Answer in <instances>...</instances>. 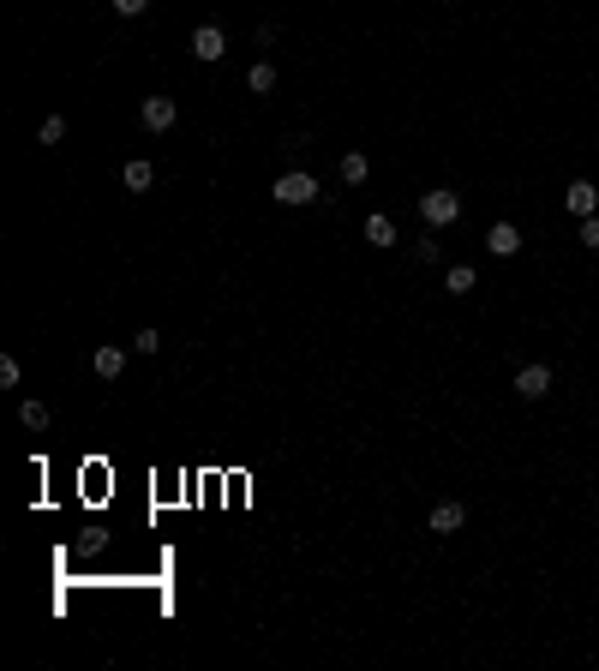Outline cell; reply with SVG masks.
Masks as SVG:
<instances>
[{"label": "cell", "mask_w": 599, "mask_h": 671, "mask_svg": "<svg viewBox=\"0 0 599 671\" xmlns=\"http://www.w3.org/2000/svg\"><path fill=\"white\" fill-rule=\"evenodd\" d=\"M157 348H162L157 330H138V336H132V354H157Z\"/></svg>", "instance_id": "obj_18"}, {"label": "cell", "mask_w": 599, "mask_h": 671, "mask_svg": "<svg viewBox=\"0 0 599 671\" xmlns=\"http://www.w3.org/2000/svg\"><path fill=\"white\" fill-rule=\"evenodd\" d=\"M102 545H108V528H90V534H85V540H78V552H85V557H96V552H102Z\"/></svg>", "instance_id": "obj_17"}, {"label": "cell", "mask_w": 599, "mask_h": 671, "mask_svg": "<svg viewBox=\"0 0 599 671\" xmlns=\"http://www.w3.org/2000/svg\"><path fill=\"white\" fill-rule=\"evenodd\" d=\"M138 120H144L150 132H168L174 120H180V102H174V97H144V102H138Z\"/></svg>", "instance_id": "obj_3"}, {"label": "cell", "mask_w": 599, "mask_h": 671, "mask_svg": "<svg viewBox=\"0 0 599 671\" xmlns=\"http://www.w3.org/2000/svg\"><path fill=\"white\" fill-rule=\"evenodd\" d=\"M18 420H25L30 432H48V408H43V402H25V408H18Z\"/></svg>", "instance_id": "obj_15"}, {"label": "cell", "mask_w": 599, "mask_h": 671, "mask_svg": "<svg viewBox=\"0 0 599 671\" xmlns=\"http://www.w3.org/2000/svg\"><path fill=\"white\" fill-rule=\"evenodd\" d=\"M371 180V157L366 150H348L342 157V186H366Z\"/></svg>", "instance_id": "obj_12"}, {"label": "cell", "mask_w": 599, "mask_h": 671, "mask_svg": "<svg viewBox=\"0 0 599 671\" xmlns=\"http://www.w3.org/2000/svg\"><path fill=\"white\" fill-rule=\"evenodd\" d=\"M414 258L420 264H438V240H414Z\"/></svg>", "instance_id": "obj_22"}, {"label": "cell", "mask_w": 599, "mask_h": 671, "mask_svg": "<svg viewBox=\"0 0 599 671\" xmlns=\"http://www.w3.org/2000/svg\"><path fill=\"white\" fill-rule=\"evenodd\" d=\"M115 13L120 18H138V13H150V0H115Z\"/></svg>", "instance_id": "obj_21"}, {"label": "cell", "mask_w": 599, "mask_h": 671, "mask_svg": "<svg viewBox=\"0 0 599 671\" xmlns=\"http://www.w3.org/2000/svg\"><path fill=\"white\" fill-rule=\"evenodd\" d=\"M420 216H426L431 229H450L462 216V198L450 192V186H431V192H420Z\"/></svg>", "instance_id": "obj_2"}, {"label": "cell", "mask_w": 599, "mask_h": 671, "mask_svg": "<svg viewBox=\"0 0 599 671\" xmlns=\"http://www.w3.org/2000/svg\"><path fill=\"white\" fill-rule=\"evenodd\" d=\"M246 90H258V97H270V90H276V66H270V60H258V66L246 72Z\"/></svg>", "instance_id": "obj_14"}, {"label": "cell", "mask_w": 599, "mask_h": 671, "mask_svg": "<svg viewBox=\"0 0 599 671\" xmlns=\"http://www.w3.org/2000/svg\"><path fill=\"white\" fill-rule=\"evenodd\" d=\"M582 246H587V252H599V216H582Z\"/></svg>", "instance_id": "obj_19"}, {"label": "cell", "mask_w": 599, "mask_h": 671, "mask_svg": "<svg viewBox=\"0 0 599 671\" xmlns=\"http://www.w3.org/2000/svg\"><path fill=\"white\" fill-rule=\"evenodd\" d=\"M18 378H25V371H18V360H13V354H0V384L13 390V384H18Z\"/></svg>", "instance_id": "obj_20"}, {"label": "cell", "mask_w": 599, "mask_h": 671, "mask_svg": "<svg viewBox=\"0 0 599 671\" xmlns=\"http://www.w3.org/2000/svg\"><path fill=\"white\" fill-rule=\"evenodd\" d=\"M485 246H492V258H515L522 252V229H515V222H492V229H485Z\"/></svg>", "instance_id": "obj_8"}, {"label": "cell", "mask_w": 599, "mask_h": 671, "mask_svg": "<svg viewBox=\"0 0 599 671\" xmlns=\"http://www.w3.org/2000/svg\"><path fill=\"white\" fill-rule=\"evenodd\" d=\"M270 192H276V204H288V210H300V204H312L318 192H324V186H318V180H312V174H306V168H294V174H276V186H270Z\"/></svg>", "instance_id": "obj_1"}, {"label": "cell", "mask_w": 599, "mask_h": 671, "mask_svg": "<svg viewBox=\"0 0 599 671\" xmlns=\"http://www.w3.org/2000/svg\"><path fill=\"white\" fill-rule=\"evenodd\" d=\"M120 186H127V192H150V186H157V168H150L144 157H132L127 168H120Z\"/></svg>", "instance_id": "obj_10"}, {"label": "cell", "mask_w": 599, "mask_h": 671, "mask_svg": "<svg viewBox=\"0 0 599 671\" xmlns=\"http://www.w3.org/2000/svg\"><path fill=\"white\" fill-rule=\"evenodd\" d=\"M90 366H96V378H120V371H127V354H120V348H96Z\"/></svg>", "instance_id": "obj_13"}, {"label": "cell", "mask_w": 599, "mask_h": 671, "mask_svg": "<svg viewBox=\"0 0 599 671\" xmlns=\"http://www.w3.org/2000/svg\"><path fill=\"white\" fill-rule=\"evenodd\" d=\"M36 138H43V144H60V138H66V120H60V115H48V120H43V132H36Z\"/></svg>", "instance_id": "obj_16"}, {"label": "cell", "mask_w": 599, "mask_h": 671, "mask_svg": "<svg viewBox=\"0 0 599 671\" xmlns=\"http://www.w3.org/2000/svg\"><path fill=\"white\" fill-rule=\"evenodd\" d=\"M563 210H570V216H594L599 210V186L594 180H570V186H563Z\"/></svg>", "instance_id": "obj_7"}, {"label": "cell", "mask_w": 599, "mask_h": 671, "mask_svg": "<svg viewBox=\"0 0 599 671\" xmlns=\"http://www.w3.org/2000/svg\"><path fill=\"white\" fill-rule=\"evenodd\" d=\"M473 288H480V270H473V264H450V270H443V294H456V300H468Z\"/></svg>", "instance_id": "obj_9"}, {"label": "cell", "mask_w": 599, "mask_h": 671, "mask_svg": "<svg viewBox=\"0 0 599 671\" xmlns=\"http://www.w3.org/2000/svg\"><path fill=\"white\" fill-rule=\"evenodd\" d=\"M462 522H468V503H456V498H443V503H438V510H431V515H426V528H431V534H438V540H450V534H456V528H462Z\"/></svg>", "instance_id": "obj_4"}, {"label": "cell", "mask_w": 599, "mask_h": 671, "mask_svg": "<svg viewBox=\"0 0 599 671\" xmlns=\"http://www.w3.org/2000/svg\"><path fill=\"white\" fill-rule=\"evenodd\" d=\"M366 240L378 246V252H384V246H396V222H390L384 210H371V216H366Z\"/></svg>", "instance_id": "obj_11"}, {"label": "cell", "mask_w": 599, "mask_h": 671, "mask_svg": "<svg viewBox=\"0 0 599 671\" xmlns=\"http://www.w3.org/2000/svg\"><path fill=\"white\" fill-rule=\"evenodd\" d=\"M192 55H198V60H222V55H228V30H222V25H198V30H192Z\"/></svg>", "instance_id": "obj_6"}, {"label": "cell", "mask_w": 599, "mask_h": 671, "mask_svg": "<svg viewBox=\"0 0 599 671\" xmlns=\"http://www.w3.org/2000/svg\"><path fill=\"white\" fill-rule=\"evenodd\" d=\"M545 390H552V366H540V360H533V366L515 371V396H522V402H540Z\"/></svg>", "instance_id": "obj_5"}]
</instances>
